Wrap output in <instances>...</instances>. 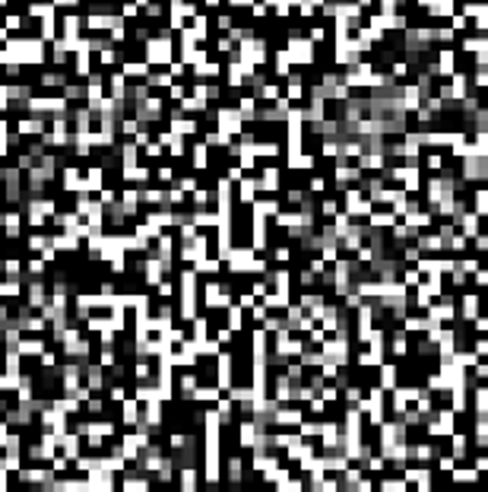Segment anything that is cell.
Listing matches in <instances>:
<instances>
[{"mask_svg": "<svg viewBox=\"0 0 488 492\" xmlns=\"http://www.w3.org/2000/svg\"><path fill=\"white\" fill-rule=\"evenodd\" d=\"M450 454H454L457 461H466L469 454H473V451H469V439H466V435H460V432L450 435Z\"/></svg>", "mask_w": 488, "mask_h": 492, "instance_id": "7a4b0ae2", "label": "cell"}, {"mask_svg": "<svg viewBox=\"0 0 488 492\" xmlns=\"http://www.w3.org/2000/svg\"><path fill=\"white\" fill-rule=\"evenodd\" d=\"M381 388L384 391L397 388V366H381Z\"/></svg>", "mask_w": 488, "mask_h": 492, "instance_id": "277c9868", "label": "cell"}, {"mask_svg": "<svg viewBox=\"0 0 488 492\" xmlns=\"http://www.w3.org/2000/svg\"><path fill=\"white\" fill-rule=\"evenodd\" d=\"M378 492H409V483L403 477H384L378 483Z\"/></svg>", "mask_w": 488, "mask_h": 492, "instance_id": "3957f363", "label": "cell"}, {"mask_svg": "<svg viewBox=\"0 0 488 492\" xmlns=\"http://www.w3.org/2000/svg\"><path fill=\"white\" fill-rule=\"evenodd\" d=\"M435 464H438L441 473H447V477H450V473H454V467H457V458H454V454H438Z\"/></svg>", "mask_w": 488, "mask_h": 492, "instance_id": "5b68a950", "label": "cell"}, {"mask_svg": "<svg viewBox=\"0 0 488 492\" xmlns=\"http://www.w3.org/2000/svg\"><path fill=\"white\" fill-rule=\"evenodd\" d=\"M441 492H466V489H460V486H457V489H441Z\"/></svg>", "mask_w": 488, "mask_h": 492, "instance_id": "8992f818", "label": "cell"}, {"mask_svg": "<svg viewBox=\"0 0 488 492\" xmlns=\"http://www.w3.org/2000/svg\"><path fill=\"white\" fill-rule=\"evenodd\" d=\"M482 480H485V477H482L476 467H463V464H457L454 473H450V483L460 486V489H476V486H482Z\"/></svg>", "mask_w": 488, "mask_h": 492, "instance_id": "6da1fadb", "label": "cell"}]
</instances>
